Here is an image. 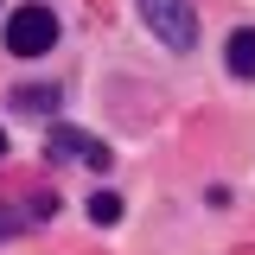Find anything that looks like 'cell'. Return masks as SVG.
Returning a JSON list of instances; mask_svg holds the SVG:
<instances>
[{"instance_id":"6da1fadb","label":"cell","mask_w":255,"mask_h":255,"mask_svg":"<svg viewBox=\"0 0 255 255\" xmlns=\"http://www.w3.org/2000/svg\"><path fill=\"white\" fill-rule=\"evenodd\" d=\"M51 45H58V13H51V6L26 0V6L6 13V51H13V58H45Z\"/></svg>"},{"instance_id":"7a4b0ae2","label":"cell","mask_w":255,"mask_h":255,"mask_svg":"<svg viewBox=\"0 0 255 255\" xmlns=\"http://www.w3.org/2000/svg\"><path fill=\"white\" fill-rule=\"evenodd\" d=\"M140 6V19L153 32L166 51H191L198 45V13H191V0H134Z\"/></svg>"},{"instance_id":"3957f363","label":"cell","mask_w":255,"mask_h":255,"mask_svg":"<svg viewBox=\"0 0 255 255\" xmlns=\"http://www.w3.org/2000/svg\"><path fill=\"white\" fill-rule=\"evenodd\" d=\"M45 153H51V159H64V166H70V159H83L90 172H109V166H115V153H109L96 134H83V128H51Z\"/></svg>"},{"instance_id":"277c9868","label":"cell","mask_w":255,"mask_h":255,"mask_svg":"<svg viewBox=\"0 0 255 255\" xmlns=\"http://www.w3.org/2000/svg\"><path fill=\"white\" fill-rule=\"evenodd\" d=\"M223 64H230V77H249V83H255V26H236V32H230Z\"/></svg>"},{"instance_id":"5b68a950","label":"cell","mask_w":255,"mask_h":255,"mask_svg":"<svg viewBox=\"0 0 255 255\" xmlns=\"http://www.w3.org/2000/svg\"><path fill=\"white\" fill-rule=\"evenodd\" d=\"M13 109H19V115H51V109H58V90H51V83H32V90H13Z\"/></svg>"},{"instance_id":"8992f818","label":"cell","mask_w":255,"mask_h":255,"mask_svg":"<svg viewBox=\"0 0 255 255\" xmlns=\"http://www.w3.org/2000/svg\"><path fill=\"white\" fill-rule=\"evenodd\" d=\"M90 217L96 223H122V198H115V191H96V198H90Z\"/></svg>"},{"instance_id":"52a82bcc","label":"cell","mask_w":255,"mask_h":255,"mask_svg":"<svg viewBox=\"0 0 255 255\" xmlns=\"http://www.w3.org/2000/svg\"><path fill=\"white\" fill-rule=\"evenodd\" d=\"M0 230H26V217H19V211H13L6 198H0Z\"/></svg>"},{"instance_id":"ba28073f","label":"cell","mask_w":255,"mask_h":255,"mask_svg":"<svg viewBox=\"0 0 255 255\" xmlns=\"http://www.w3.org/2000/svg\"><path fill=\"white\" fill-rule=\"evenodd\" d=\"M0 159H6V128H0Z\"/></svg>"}]
</instances>
